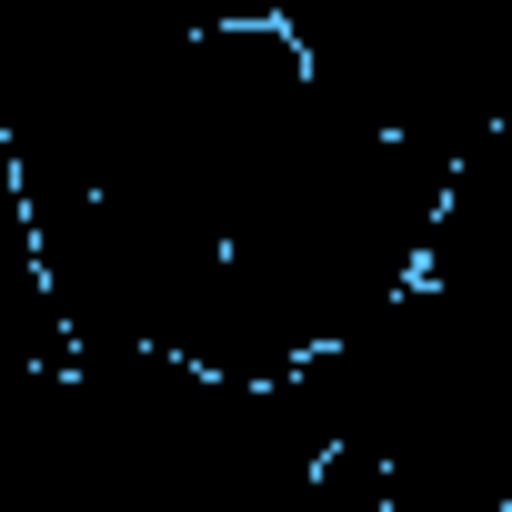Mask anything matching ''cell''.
<instances>
[{
    "label": "cell",
    "instance_id": "1",
    "mask_svg": "<svg viewBox=\"0 0 512 512\" xmlns=\"http://www.w3.org/2000/svg\"><path fill=\"white\" fill-rule=\"evenodd\" d=\"M51 362H71V342H61V312L41 282V221H31L21 161L0 141V372H51Z\"/></svg>",
    "mask_w": 512,
    "mask_h": 512
}]
</instances>
